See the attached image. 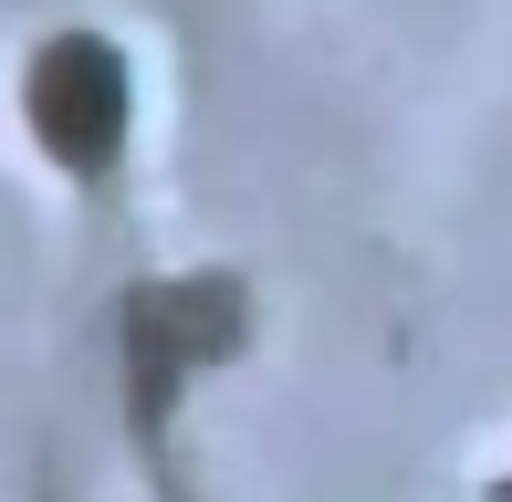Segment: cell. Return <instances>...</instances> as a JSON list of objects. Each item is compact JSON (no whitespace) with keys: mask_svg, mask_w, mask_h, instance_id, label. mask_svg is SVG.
I'll use <instances>...</instances> for the list:
<instances>
[{"mask_svg":"<svg viewBox=\"0 0 512 502\" xmlns=\"http://www.w3.org/2000/svg\"><path fill=\"white\" fill-rule=\"evenodd\" d=\"M21 116H32L42 157L74 178H105L126 157V116H136V84H126V53L105 32H53L32 53V84H21Z\"/></svg>","mask_w":512,"mask_h":502,"instance_id":"6da1fadb","label":"cell"}]
</instances>
